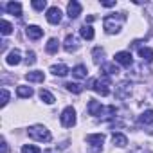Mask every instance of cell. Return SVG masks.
<instances>
[{
	"label": "cell",
	"instance_id": "34",
	"mask_svg": "<svg viewBox=\"0 0 153 153\" xmlns=\"http://www.w3.org/2000/svg\"><path fill=\"white\" fill-rule=\"evenodd\" d=\"M0 146H2V153H9V148H7V142H6V139H2Z\"/></svg>",
	"mask_w": 153,
	"mask_h": 153
},
{
	"label": "cell",
	"instance_id": "2",
	"mask_svg": "<svg viewBox=\"0 0 153 153\" xmlns=\"http://www.w3.org/2000/svg\"><path fill=\"white\" fill-rule=\"evenodd\" d=\"M110 87H112V81H110V78H106V76H103L101 79H88V83H87V88H90V90H96L97 94H101V96H108L110 94Z\"/></svg>",
	"mask_w": 153,
	"mask_h": 153
},
{
	"label": "cell",
	"instance_id": "9",
	"mask_svg": "<svg viewBox=\"0 0 153 153\" xmlns=\"http://www.w3.org/2000/svg\"><path fill=\"white\" fill-rule=\"evenodd\" d=\"M115 61L121 63V65H124V67H131V63H133L131 52H130V51H121V52H117V54H115Z\"/></svg>",
	"mask_w": 153,
	"mask_h": 153
},
{
	"label": "cell",
	"instance_id": "22",
	"mask_svg": "<svg viewBox=\"0 0 153 153\" xmlns=\"http://www.w3.org/2000/svg\"><path fill=\"white\" fill-rule=\"evenodd\" d=\"M139 123L140 124H151L153 123V110H146L144 114L139 115Z\"/></svg>",
	"mask_w": 153,
	"mask_h": 153
},
{
	"label": "cell",
	"instance_id": "25",
	"mask_svg": "<svg viewBox=\"0 0 153 153\" xmlns=\"http://www.w3.org/2000/svg\"><path fill=\"white\" fill-rule=\"evenodd\" d=\"M103 72H106L108 76H115V74H119V67L115 63H105L103 65Z\"/></svg>",
	"mask_w": 153,
	"mask_h": 153
},
{
	"label": "cell",
	"instance_id": "21",
	"mask_svg": "<svg viewBox=\"0 0 153 153\" xmlns=\"http://www.w3.org/2000/svg\"><path fill=\"white\" fill-rule=\"evenodd\" d=\"M6 61H7V65H18L22 59H20V51H11L9 54H7V58H6Z\"/></svg>",
	"mask_w": 153,
	"mask_h": 153
},
{
	"label": "cell",
	"instance_id": "7",
	"mask_svg": "<svg viewBox=\"0 0 153 153\" xmlns=\"http://www.w3.org/2000/svg\"><path fill=\"white\" fill-rule=\"evenodd\" d=\"M63 49H65L67 52H76V51L79 49V40H78V36H74V34H68V36L65 38Z\"/></svg>",
	"mask_w": 153,
	"mask_h": 153
},
{
	"label": "cell",
	"instance_id": "24",
	"mask_svg": "<svg viewBox=\"0 0 153 153\" xmlns=\"http://www.w3.org/2000/svg\"><path fill=\"white\" fill-rule=\"evenodd\" d=\"M16 94H18V97H31L34 92H33V88L31 87H25V85H20L18 88H16Z\"/></svg>",
	"mask_w": 153,
	"mask_h": 153
},
{
	"label": "cell",
	"instance_id": "12",
	"mask_svg": "<svg viewBox=\"0 0 153 153\" xmlns=\"http://www.w3.org/2000/svg\"><path fill=\"white\" fill-rule=\"evenodd\" d=\"M25 79L31 81V83H42L45 79V74L42 70H33V72H27L25 74Z\"/></svg>",
	"mask_w": 153,
	"mask_h": 153
},
{
	"label": "cell",
	"instance_id": "16",
	"mask_svg": "<svg viewBox=\"0 0 153 153\" xmlns=\"http://www.w3.org/2000/svg\"><path fill=\"white\" fill-rule=\"evenodd\" d=\"M6 9H7V13H9V15L22 16V4H20V2H9V4L6 6Z\"/></svg>",
	"mask_w": 153,
	"mask_h": 153
},
{
	"label": "cell",
	"instance_id": "11",
	"mask_svg": "<svg viewBox=\"0 0 153 153\" xmlns=\"http://www.w3.org/2000/svg\"><path fill=\"white\" fill-rule=\"evenodd\" d=\"M103 110H105V106L99 101H96V99H90L88 101V114L90 115H101Z\"/></svg>",
	"mask_w": 153,
	"mask_h": 153
},
{
	"label": "cell",
	"instance_id": "19",
	"mask_svg": "<svg viewBox=\"0 0 153 153\" xmlns=\"http://www.w3.org/2000/svg\"><path fill=\"white\" fill-rule=\"evenodd\" d=\"M79 34H81L85 40H92V38H94V27H92L90 24H85V25L79 29Z\"/></svg>",
	"mask_w": 153,
	"mask_h": 153
},
{
	"label": "cell",
	"instance_id": "15",
	"mask_svg": "<svg viewBox=\"0 0 153 153\" xmlns=\"http://www.w3.org/2000/svg\"><path fill=\"white\" fill-rule=\"evenodd\" d=\"M51 72H52L54 76H59V78H63V76H67L70 70H68V67H67V65L59 63V65H52V67H51Z\"/></svg>",
	"mask_w": 153,
	"mask_h": 153
},
{
	"label": "cell",
	"instance_id": "4",
	"mask_svg": "<svg viewBox=\"0 0 153 153\" xmlns=\"http://www.w3.org/2000/svg\"><path fill=\"white\" fill-rule=\"evenodd\" d=\"M59 121H61V124H63L65 128H72V126L76 124V110H74L72 106H67V108L61 112Z\"/></svg>",
	"mask_w": 153,
	"mask_h": 153
},
{
	"label": "cell",
	"instance_id": "28",
	"mask_svg": "<svg viewBox=\"0 0 153 153\" xmlns=\"http://www.w3.org/2000/svg\"><path fill=\"white\" fill-rule=\"evenodd\" d=\"M65 88L68 92H72V94H81L83 92V87L79 83H65Z\"/></svg>",
	"mask_w": 153,
	"mask_h": 153
},
{
	"label": "cell",
	"instance_id": "1",
	"mask_svg": "<svg viewBox=\"0 0 153 153\" xmlns=\"http://www.w3.org/2000/svg\"><path fill=\"white\" fill-rule=\"evenodd\" d=\"M126 22V13H112L108 16H105L103 20V27L108 34H115L123 29V24Z\"/></svg>",
	"mask_w": 153,
	"mask_h": 153
},
{
	"label": "cell",
	"instance_id": "29",
	"mask_svg": "<svg viewBox=\"0 0 153 153\" xmlns=\"http://www.w3.org/2000/svg\"><path fill=\"white\" fill-rule=\"evenodd\" d=\"M22 153H43L40 148H36V146H33V144H25L24 148H22Z\"/></svg>",
	"mask_w": 153,
	"mask_h": 153
},
{
	"label": "cell",
	"instance_id": "5",
	"mask_svg": "<svg viewBox=\"0 0 153 153\" xmlns=\"http://www.w3.org/2000/svg\"><path fill=\"white\" fill-rule=\"evenodd\" d=\"M87 142L90 144V151H92V153H97V151L103 149L105 135H103V133H92V135H87Z\"/></svg>",
	"mask_w": 153,
	"mask_h": 153
},
{
	"label": "cell",
	"instance_id": "13",
	"mask_svg": "<svg viewBox=\"0 0 153 153\" xmlns=\"http://www.w3.org/2000/svg\"><path fill=\"white\" fill-rule=\"evenodd\" d=\"M25 33H27V36H29L31 40H40V38L43 36V29H40L38 25H29V27L25 29Z\"/></svg>",
	"mask_w": 153,
	"mask_h": 153
},
{
	"label": "cell",
	"instance_id": "14",
	"mask_svg": "<svg viewBox=\"0 0 153 153\" xmlns=\"http://www.w3.org/2000/svg\"><path fill=\"white\" fill-rule=\"evenodd\" d=\"M139 56H140L142 61L151 63V61H153V49H149V47H140V49H139Z\"/></svg>",
	"mask_w": 153,
	"mask_h": 153
},
{
	"label": "cell",
	"instance_id": "36",
	"mask_svg": "<svg viewBox=\"0 0 153 153\" xmlns=\"http://www.w3.org/2000/svg\"><path fill=\"white\" fill-rule=\"evenodd\" d=\"M43 153H56V149H47V151H43Z\"/></svg>",
	"mask_w": 153,
	"mask_h": 153
},
{
	"label": "cell",
	"instance_id": "20",
	"mask_svg": "<svg viewBox=\"0 0 153 153\" xmlns=\"http://www.w3.org/2000/svg\"><path fill=\"white\" fill-rule=\"evenodd\" d=\"M92 56H94V63H96V65H101V63L105 61V49L96 47V49L92 51Z\"/></svg>",
	"mask_w": 153,
	"mask_h": 153
},
{
	"label": "cell",
	"instance_id": "18",
	"mask_svg": "<svg viewBox=\"0 0 153 153\" xmlns=\"http://www.w3.org/2000/svg\"><path fill=\"white\" fill-rule=\"evenodd\" d=\"M87 67L85 65H76L74 68H72V76L74 78H78V79H83V78H87Z\"/></svg>",
	"mask_w": 153,
	"mask_h": 153
},
{
	"label": "cell",
	"instance_id": "27",
	"mask_svg": "<svg viewBox=\"0 0 153 153\" xmlns=\"http://www.w3.org/2000/svg\"><path fill=\"white\" fill-rule=\"evenodd\" d=\"M0 33H2L4 36L11 34V33H13V25H11L7 20H2V22H0Z\"/></svg>",
	"mask_w": 153,
	"mask_h": 153
},
{
	"label": "cell",
	"instance_id": "32",
	"mask_svg": "<svg viewBox=\"0 0 153 153\" xmlns=\"http://www.w3.org/2000/svg\"><path fill=\"white\" fill-rule=\"evenodd\" d=\"M7 101H9V92H7L6 88H2V101H0V105L6 106V105H7Z\"/></svg>",
	"mask_w": 153,
	"mask_h": 153
},
{
	"label": "cell",
	"instance_id": "17",
	"mask_svg": "<svg viewBox=\"0 0 153 153\" xmlns=\"http://www.w3.org/2000/svg\"><path fill=\"white\" fill-rule=\"evenodd\" d=\"M112 142H114V146L124 148V146L128 144V137L123 135V133H114V135H112Z\"/></svg>",
	"mask_w": 153,
	"mask_h": 153
},
{
	"label": "cell",
	"instance_id": "30",
	"mask_svg": "<svg viewBox=\"0 0 153 153\" xmlns=\"http://www.w3.org/2000/svg\"><path fill=\"white\" fill-rule=\"evenodd\" d=\"M36 11H43L45 7H47V2L45 0H33V4H31Z\"/></svg>",
	"mask_w": 153,
	"mask_h": 153
},
{
	"label": "cell",
	"instance_id": "33",
	"mask_svg": "<svg viewBox=\"0 0 153 153\" xmlns=\"http://www.w3.org/2000/svg\"><path fill=\"white\" fill-rule=\"evenodd\" d=\"M131 153H151L149 149H146V148H142V146H137V148H133L131 149Z\"/></svg>",
	"mask_w": 153,
	"mask_h": 153
},
{
	"label": "cell",
	"instance_id": "35",
	"mask_svg": "<svg viewBox=\"0 0 153 153\" xmlns=\"http://www.w3.org/2000/svg\"><path fill=\"white\" fill-rule=\"evenodd\" d=\"M101 6H105V7H114L115 2H114V0H105V2H101Z\"/></svg>",
	"mask_w": 153,
	"mask_h": 153
},
{
	"label": "cell",
	"instance_id": "3",
	"mask_svg": "<svg viewBox=\"0 0 153 153\" xmlns=\"http://www.w3.org/2000/svg\"><path fill=\"white\" fill-rule=\"evenodd\" d=\"M27 135L34 140H40V142H49L51 140V131L43 126V124H34L27 130Z\"/></svg>",
	"mask_w": 153,
	"mask_h": 153
},
{
	"label": "cell",
	"instance_id": "23",
	"mask_svg": "<svg viewBox=\"0 0 153 153\" xmlns=\"http://www.w3.org/2000/svg\"><path fill=\"white\" fill-rule=\"evenodd\" d=\"M45 49H47L49 54H56L58 49H59V42H58L56 38H51V40L47 42V47H45Z\"/></svg>",
	"mask_w": 153,
	"mask_h": 153
},
{
	"label": "cell",
	"instance_id": "6",
	"mask_svg": "<svg viewBox=\"0 0 153 153\" xmlns=\"http://www.w3.org/2000/svg\"><path fill=\"white\" fill-rule=\"evenodd\" d=\"M130 94H131V85L128 81H123L115 87V97L117 99H126V97H130Z\"/></svg>",
	"mask_w": 153,
	"mask_h": 153
},
{
	"label": "cell",
	"instance_id": "10",
	"mask_svg": "<svg viewBox=\"0 0 153 153\" xmlns=\"http://www.w3.org/2000/svg\"><path fill=\"white\" fill-rule=\"evenodd\" d=\"M47 20H49V24H59L61 22V11H59V7H49L47 9Z\"/></svg>",
	"mask_w": 153,
	"mask_h": 153
},
{
	"label": "cell",
	"instance_id": "31",
	"mask_svg": "<svg viewBox=\"0 0 153 153\" xmlns=\"http://www.w3.org/2000/svg\"><path fill=\"white\" fill-rule=\"evenodd\" d=\"M25 63L27 65H34L36 63V54L33 51H27V58H25Z\"/></svg>",
	"mask_w": 153,
	"mask_h": 153
},
{
	"label": "cell",
	"instance_id": "8",
	"mask_svg": "<svg viewBox=\"0 0 153 153\" xmlns=\"http://www.w3.org/2000/svg\"><path fill=\"white\" fill-rule=\"evenodd\" d=\"M67 15H68L70 20L78 18V16L81 15V4H79V2H76V0L68 2V6H67Z\"/></svg>",
	"mask_w": 153,
	"mask_h": 153
},
{
	"label": "cell",
	"instance_id": "26",
	"mask_svg": "<svg viewBox=\"0 0 153 153\" xmlns=\"http://www.w3.org/2000/svg\"><path fill=\"white\" fill-rule=\"evenodd\" d=\"M40 99H42L43 103H47V105H52V103H54V96H52L49 90H43V88L40 90Z\"/></svg>",
	"mask_w": 153,
	"mask_h": 153
}]
</instances>
